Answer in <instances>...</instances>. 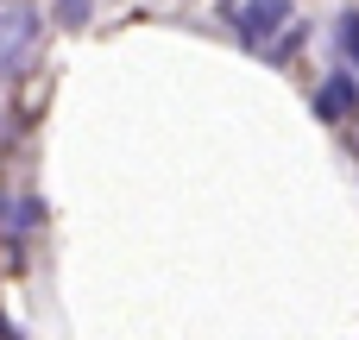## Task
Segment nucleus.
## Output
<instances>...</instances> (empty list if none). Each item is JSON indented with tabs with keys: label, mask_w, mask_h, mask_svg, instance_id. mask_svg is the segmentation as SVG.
I'll return each mask as SVG.
<instances>
[{
	"label": "nucleus",
	"mask_w": 359,
	"mask_h": 340,
	"mask_svg": "<svg viewBox=\"0 0 359 340\" xmlns=\"http://www.w3.org/2000/svg\"><path fill=\"white\" fill-rule=\"evenodd\" d=\"M309 107H316V120H328V126H334V120H347V114L359 107V82H353V69H334V76L316 88V101H309Z\"/></svg>",
	"instance_id": "obj_3"
},
{
	"label": "nucleus",
	"mask_w": 359,
	"mask_h": 340,
	"mask_svg": "<svg viewBox=\"0 0 359 340\" xmlns=\"http://www.w3.org/2000/svg\"><path fill=\"white\" fill-rule=\"evenodd\" d=\"M297 44H303V25H290L278 44H265V63H290V50H297Z\"/></svg>",
	"instance_id": "obj_7"
},
{
	"label": "nucleus",
	"mask_w": 359,
	"mask_h": 340,
	"mask_svg": "<svg viewBox=\"0 0 359 340\" xmlns=\"http://www.w3.org/2000/svg\"><path fill=\"white\" fill-rule=\"evenodd\" d=\"M334 44H341V57H353V69H359V13L353 6L334 19Z\"/></svg>",
	"instance_id": "obj_5"
},
{
	"label": "nucleus",
	"mask_w": 359,
	"mask_h": 340,
	"mask_svg": "<svg viewBox=\"0 0 359 340\" xmlns=\"http://www.w3.org/2000/svg\"><path fill=\"white\" fill-rule=\"evenodd\" d=\"M38 227H44V202L38 196H6L0 202V233L6 240H32Z\"/></svg>",
	"instance_id": "obj_4"
},
{
	"label": "nucleus",
	"mask_w": 359,
	"mask_h": 340,
	"mask_svg": "<svg viewBox=\"0 0 359 340\" xmlns=\"http://www.w3.org/2000/svg\"><path fill=\"white\" fill-rule=\"evenodd\" d=\"M38 44H44V13L25 6V0H6V6H0V69H6V76L25 69V63L38 57Z\"/></svg>",
	"instance_id": "obj_1"
},
{
	"label": "nucleus",
	"mask_w": 359,
	"mask_h": 340,
	"mask_svg": "<svg viewBox=\"0 0 359 340\" xmlns=\"http://www.w3.org/2000/svg\"><path fill=\"white\" fill-rule=\"evenodd\" d=\"M290 0H246V6H233V0H221V19L240 32V44H252V50H265L284 25H290Z\"/></svg>",
	"instance_id": "obj_2"
},
{
	"label": "nucleus",
	"mask_w": 359,
	"mask_h": 340,
	"mask_svg": "<svg viewBox=\"0 0 359 340\" xmlns=\"http://www.w3.org/2000/svg\"><path fill=\"white\" fill-rule=\"evenodd\" d=\"M88 13H95V0H57V25H88Z\"/></svg>",
	"instance_id": "obj_6"
}]
</instances>
